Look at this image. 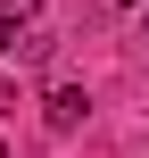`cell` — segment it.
<instances>
[{
    "mask_svg": "<svg viewBox=\"0 0 149 158\" xmlns=\"http://www.w3.org/2000/svg\"><path fill=\"white\" fill-rule=\"evenodd\" d=\"M116 8H133V17H141V8H149V0H116Z\"/></svg>",
    "mask_w": 149,
    "mask_h": 158,
    "instance_id": "3957f363",
    "label": "cell"
},
{
    "mask_svg": "<svg viewBox=\"0 0 149 158\" xmlns=\"http://www.w3.org/2000/svg\"><path fill=\"white\" fill-rule=\"evenodd\" d=\"M0 158H8V150H0Z\"/></svg>",
    "mask_w": 149,
    "mask_h": 158,
    "instance_id": "5b68a950",
    "label": "cell"
},
{
    "mask_svg": "<svg viewBox=\"0 0 149 158\" xmlns=\"http://www.w3.org/2000/svg\"><path fill=\"white\" fill-rule=\"evenodd\" d=\"M0 58H17V67H50V58H58V33H50L41 17H0Z\"/></svg>",
    "mask_w": 149,
    "mask_h": 158,
    "instance_id": "6da1fadb",
    "label": "cell"
},
{
    "mask_svg": "<svg viewBox=\"0 0 149 158\" xmlns=\"http://www.w3.org/2000/svg\"><path fill=\"white\" fill-rule=\"evenodd\" d=\"M141 42H149V8H141Z\"/></svg>",
    "mask_w": 149,
    "mask_h": 158,
    "instance_id": "277c9868",
    "label": "cell"
},
{
    "mask_svg": "<svg viewBox=\"0 0 149 158\" xmlns=\"http://www.w3.org/2000/svg\"><path fill=\"white\" fill-rule=\"evenodd\" d=\"M83 117H91V100H83V92H75V83H58V92H50V100H41V125H50V133H75V125H83Z\"/></svg>",
    "mask_w": 149,
    "mask_h": 158,
    "instance_id": "7a4b0ae2",
    "label": "cell"
}]
</instances>
